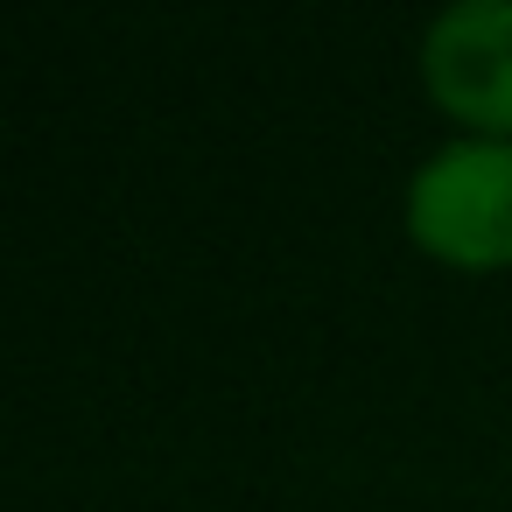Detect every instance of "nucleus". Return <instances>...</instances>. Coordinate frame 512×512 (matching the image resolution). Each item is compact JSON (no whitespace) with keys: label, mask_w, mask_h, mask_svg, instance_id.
Returning <instances> with one entry per match:
<instances>
[{"label":"nucleus","mask_w":512,"mask_h":512,"mask_svg":"<svg viewBox=\"0 0 512 512\" xmlns=\"http://www.w3.org/2000/svg\"><path fill=\"white\" fill-rule=\"evenodd\" d=\"M421 78L449 120L477 127V141H512V0H463L435 15Z\"/></svg>","instance_id":"nucleus-2"},{"label":"nucleus","mask_w":512,"mask_h":512,"mask_svg":"<svg viewBox=\"0 0 512 512\" xmlns=\"http://www.w3.org/2000/svg\"><path fill=\"white\" fill-rule=\"evenodd\" d=\"M407 232L442 267H512V141H456L407 183Z\"/></svg>","instance_id":"nucleus-1"}]
</instances>
